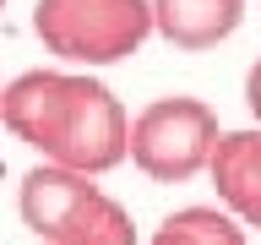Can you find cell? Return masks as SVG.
Wrapping results in <instances>:
<instances>
[{
    "instance_id": "obj_1",
    "label": "cell",
    "mask_w": 261,
    "mask_h": 245,
    "mask_svg": "<svg viewBox=\"0 0 261 245\" xmlns=\"http://www.w3.org/2000/svg\"><path fill=\"white\" fill-rule=\"evenodd\" d=\"M0 126L44 163L103 175L130 158V120L103 82L82 71H22L0 93Z\"/></svg>"
},
{
    "instance_id": "obj_2",
    "label": "cell",
    "mask_w": 261,
    "mask_h": 245,
    "mask_svg": "<svg viewBox=\"0 0 261 245\" xmlns=\"http://www.w3.org/2000/svg\"><path fill=\"white\" fill-rule=\"evenodd\" d=\"M33 33L44 38L49 55L71 65H114L147 44L152 6L147 0H38Z\"/></svg>"
},
{
    "instance_id": "obj_3",
    "label": "cell",
    "mask_w": 261,
    "mask_h": 245,
    "mask_svg": "<svg viewBox=\"0 0 261 245\" xmlns=\"http://www.w3.org/2000/svg\"><path fill=\"white\" fill-rule=\"evenodd\" d=\"M218 114L191 93L152 98L136 120H130V163L158 185H179V180L201 175L218 147Z\"/></svg>"
},
{
    "instance_id": "obj_4",
    "label": "cell",
    "mask_w": 261,
    "mask_h": 245,
    "mask_svg": "<svg viewBox=\"0 0 261 245\" xmlns=\"http://www.w3.org/2000/svg\"><path fill=\"white\" fill-rule=\"evenodd\" d=\"M98 202H103V191L93 185V175H76V169H60V163L28 169V175H22V191H16L22 224H28L44 245L65 240L76 224H87Z\"/></svg>"
},
{
    "instance_id": "obj_5",
    "label": "cell",
    "mask_w": 261,
    "mask_h": 245,
    "mask_svg": "<svg viewBox=\"0 0 261 245\" xmlns=\"http://www.w3.org/2000/svg\"><path fill=\"white\" fill-rule=\"evenodd\" d=\"M207 175L218 185V202L228 207V218L261 229V126L223 131L212 147Z\"/></svg>"
},
{
    "instance_id": "obj_6",
    "label": "cell",
    "mask_w": 261,
    "mask_h": 245,
    "mask_svg": "<svg viewBox=\"0 0 261 245\" xmlns=\"http://www.w3.org/2000/svg\"><path fill=\"white\" fill-rule=\"evenodd\" d=\"M152 33H163L174 49H212L245 22V0H147Z\"/></svg>"
},
{
    "instance_id": "obj_7",
    "label": "cell",
    "mask_w": 261,
    "mask_h": 245,
    "mask_svg": "<svg viewBox=\"0 0 261 245\" xmlns=\"http://www.w3.org/2000/svg\"><path fill=\"white\" fill-rule=\"evenodd\" d=\"M152 245H245V229L223 207H179L158 224Z\"/></svg>"
},
{
    "instance_id": "obj_8",
    "label": "cell",
    "mask_w": 261,
    "mask_h": 245,
    "mask_svg": "<svg viewBox=\"0 0 261 245\" xmlns=\"http://www.w3.org/2000/svg\"><path fill=\"white\" fill-rule=\"evenodd\" d=\"M49 245H136V224L114 196H103L87 224H76L65 240H49Z\"/></svg>"
},
{
    "instance_id": "obj_9",
    "label": "cell",
    "mask_w": 261,
    "mask_h": 245,
    "mask_svg": "<svg viewBox=\"0 0 261 245\" xmlns=\"http://www.w3.org/2000/svg\"><path fill=\"white\" fill-rule=\"evenodd\" d=\"M245 104H250V114H256V126H261V60L245 71Z\"/></svg>"
},
{
    "instance_id": "obj_10",
    "label": "cell",
    "mask_w": 261,
    "mask_h": 245,
    "mask_svg": "<svg viewBox=\"0 0 261 245\" xmlns=\"http://www.w3.org/2000/svg\"><path fill=\"white\" fill-rule=\"evenodd\" d=\"M0 93H6V87H0Z\"/></svg>"
},
{
    "instance_id": "obj_11",
    "label": "cell",
    "mask_w": 261,
    "mask_h": 245,
    "mask_svg": "<svg viewBox=\"0 0 261 245\" xmlns=\"http://www.w3.org/2000/svg\"><path fill=\"white\" fill-rule=\"evenodd\" d=\"M0 6H6V0H0Z\"/></svg>"
}]
</instances>
